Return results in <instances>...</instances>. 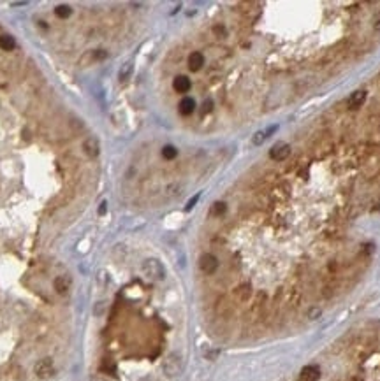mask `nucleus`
<instances>
[{
    "label": "nucleus",
    "mask_w": 380,
    "mask_h": 381,
    "mask_svg": "<svg viewBox=\"0 0 380 381\" xmlns=\"http://www.w3.org/2000/svg\"><path fill=\"white\" fill-rule=\"evenodd\" d=\"M141 271L152 281H162L166 277V269H164L162 262L157 260V258H146L141 265Z\"/></svg>",
    "instance_id": "f257e3e1"
},
{
    "label": "nucleus",
    "mask_w": 380,
    "mask_h": 381,
    "mask_svg": "<svg viewBox=\"0 0 380 381\" xmlns=\"http://www.w3.org/2000/svg\"><path fill=\"white\" fill-rule=\"evenodd\" d=\"M162 371L167 378H176L183 371V358L178 353H169L162 364Z\"/></svg>",
    "instance_id": "f03ea898"
},
{
    "label": "nucleus",
    "mask_w": 380,
    "mask_h": 381,
    "mask_svg": "<svg viewBox=\"0 0 380 381\" xmlns=\"http://www.w3.org/2000/svg\"><path fill=\"white\" fill-rule=\"evenodd\" d=\"M34 374L39 380H49L55 374V364L51 358H40L36 365H34Z\"/></svg>",
    "instance_id": "7ed1b4c3"
},
{
    "label": "nucleus",
    "mask_w": 380,
    "mask_h": 381,
    "mask_svg": "<svg viewBox=\"0 0 380 381\" xmlns=\"http://www.w3.org/2000/svg\"><path fill=\"white\" fill-rule=\"evenodd\" d=\"M199 269L204 274H213L215 271L219 269V258L211 255V253H204L201 258H199Z\"/></svg>",
    "instance_id": "20e7f679"
},
{
    "label": "nucleus",
    "mask_w": 380,
    "mask_h": 381,
    "mask_svg": "<svg viewBox=\"0 0 380 381\" xmlns=\"http://www.w3.org/2000/svg\"><path fill=\"white\" fill-rule=\"evenodd\" d=\"M108 58V51L106 49H93V51H88L83 55V58L79 60V64L83 65V67H86V65L93 64V62H102Z\"/></svg>",
    "instance_id": "39448f33"
},
{
    "label": "nucleus",
    "mask_w": 380,
    "mask_h": 381,
    "mask_svg": "<svg viewBox=\"0 0 380 381\" xmlns=\"http://www.w3.org/2000/svg\"><path fill=\"white\" fill-rule=\"evenodd\" d=\"M83 153H85L88 158H97L99 153H101V144L95 137H86L83 140Z\"/></svg>",
    "instance_id": "423d86ee"
},
{
    "label": "nucleus",
    "mask_w": 380,
    "mask_h": 381,
    "mask_svg": "<svg viewBox=\"0 0 380 381\" xmlns=\"http://www.w3.org/2000/svg\"><path fill=\"white\" fill-rule=\"evenodd\" d=\"M289 155H291V146L285 144V142H278V144L273 146L269 151V157L276 162H283Z\"/></svg>",
    "instance_id": "0eeeda50"
},
{
    "label": "nucleus",
    "mask_w": 380,
    "mask_h": 381,
    "mask_svg": "<svg viewBox=\"0 0 380 381\" xmlns=\"http://www.w3.org/2000/svg\"><path fill=\"white\" fill-rule=\"evenodd\" d=\"M71 285H73V281H71L69 276H57L55 281H53V288L58 295H67L71 290Z\"/></svg>",
    "instance_id": "6e6552de"
},
{
    "label": "nucleus",
    "mask_w": 380,
    "mask_h": 381,
    "mask_svg": "<svg viewBox=\"0 0 380 381\" xmlns=\"http://www.w3.org/2000/svg\"><path fill=\"white\" fill-rule=\"evenodd\" d=\"M320 378V369L317 365H306L301 369L300 380L301 381H317Z\"/></svg>",
    "instance_id": "1a4fd4ad"
},
{
    "label": "nucleus",
    "mask_w": 380,
    "mask_h": 381,
    "mask_svg": "<svg viewBox=\"0 0 380 381\" xmlns=\"http://www.w3.org/2000/svg\"><path fill=\"white\" fill-rule=\"evenodd\" d=\"M202 65H204V56H202V53L199 51H194V53H190L189 56V69L192 70V72H197V70H201Z\"/></svg>",
    "instance_id": "9d476101"
},
{
    "label": "nucleus",
    "mask_w": 380,
    "mask_h": 381,
    "mask_svg": "<svg viewBox=\"0 0 380 381\" xmlns=\"http://www.w3.org/2000/svg\"><path fill=\"white\" fill-rule=\"evenodd\" d=\"M190 86H192V83H190V79L187 76H176L173 79V88L174 92H178V93H187L190 90Z\"/></svg>",
    "instance_id": "9b49d317"
},
{
    "label": "nucleus",
    "mask_w": 380,
    "mask_h": 381,
    "mask_svg": "<svg viewBox=\"0 0 380 381\" xmlns=\"http://www.w3.org/2000/svg\"><path fill=\"white\" fill-rule=\"evenodd\" d=\"M178 109H180V114L190 116V114L195 111V101L192 97H185V99H182V102H180Z\"/></svg>",
    "instance_id": "f8f14e48"
},
{
    "label": "nucleus",
    "mask_w": 380,
    "mask_h": 381,
    "mask_svg": "<svg viewBox=\"0 0 380 381\" xmlns=\"http://www.w3.org/2000/svg\"><path fill=\"white\" fill-rule=\"evenodd\" d=\"M364 101H366V92H364V90H357V92L352 93L350 99H348V107L350 109L361 107V105L364 104Z\"/></svg>",
    "instance_id": "ddd939ff"
},
{
    "label": "nucleus",
    "mask_w": 380,
    "mask_h": 381,
    "mask_svg": "<svg viewBox=\"0 0 380 381\" xmlns=\"http://www.w3.org/2000/svg\"><path fill=\"white\" fill-rule=\"evenodd\" d=\"M14 48H16V40H14V37L9 35V34H2V35H0V49H2V51H12Z\"/></svg>",
    "instance_id": "4468645a"
},
{
    "label": "nucleus",
    "mask_w": 380,
    "mask_h": 381,
    "mask_svg": "<svg viewBox=\"0 0 380 381\" xmlns=\"http://www.w3.org/2000/svg\"><path fill=\"white\" fill-rule=\"evenodd\" d=\"M132 70H134L132 62H127V64H123V65H121V69H120V72H118V79H120L121 83L129 81V77L132 76Z\"/></svg>",
    "instance_id": "2eb2a0df"
},
{
    "label": "nucleus",
    "mask_w": 380,
    "mask_h": 381,
    "mask_svg": "<svg viewBox=\"0 0 380 381\" xmlns=\"http://www.w3.org/2000/svg\"><path fill=\"white\" fill-rule=\"evenodd\" d=\"M73 14V9H71V5L67 4H60L55 7V16L60 18V20H67V18Z\"/></svg>",
    "instance_id": "dca6fc26"
},
{
    "label": "nucleus",
    "mask_w": 380,
    "mask_h": 381,
    "mask_svg": "<svg viewBox=\"0 0 380 381\" xmlns=\"http://www.w3.org/2000/svg\"><path fill=\"white\" fill-rule=\"evenodd\" d=\"M234 293H236V297H238L239 301H247V299L250 297V293H252L250 285H241V286H238Z\"/></svg>",
    "instance_id": "f3484780"
},
{
    "label": "nucleus",
    "mask_w": 380,
    "mask_h": 381,
    "mask_svg": "<svg viewBox=\"0 0 380 381\" xmlns=\"http://www.w3.org/2000/svg\"><path fill=\"white\" fill-rule=\"evenodd\" d=\"M176 155H178V149L174 148V146L167 144L162 148V157L166 158V160H174L176 158Z\"/></svg>",
    "instance_id": "a211bd4d"
},
{
    "label": "nucleus",
    "mask_w": 380,
    "mask_h": 381,
    "mask_svg": "<svg viewBox=\"0 0 380 381\" xmlns=\"http://www.w3.org/2000/svg\"><path fill=\"white\" fill-rule=\"evenodd\" d=\"M227 211V206L226 202H215L213 206H211V216H222L224 213Z\"/></svg>",
    "instance_id": "6ab92c4d"
},
{
    "label": "nucleus",
    "mask_w": 380,
    "mask_h": 381,
    "mask_svg": "<svg viewBox=\"0 0 380 381\" xmlns=\"http://www.w3.org/2000/svg\"><path fill=\"white\" fill-rule=\"evenodd\" d=\"M266 139H267L266 132H264V130H261V132H257V134H255L254 137H252V142H254L255 146H261V144H263V142H264V140H266Z\"/></svg>",
    "instance_id": "aec40b11"
},
{
    "label": "nucleus",
    "mask_w": 380,
    "mask_h": 381,
    "mask_svg": "<svg viewBox=\"0 0 380 381\" xmlns=\"http://www.w3.org/2000/svg\"><path fill=\"white\" fill-rule=\"evenodd\" d=\"M199 197H201V193H197V195H194V197H192V199H190V201H189V204H187V208H185L187 211H190V209H192V208H194L195 204H197Z\"/></svg>",
    "instance_id": "412c9836"
},
{
    "label": "nucleus",
    "mask_w": 380,
    "mask_h": 381,
    "mask_svg": "<svg viewBox=\"0 0 380 381\" xmlns=\"http://www.w3.org/2000/svg\"><path fill=\"white\" fill-rule=\"evenodd\" d=\"M213 32L217 34L219 37H224V35H226V28H224L222 25H215V27H213Z\"/></svg>",
    "instance_id": "4be33fe9"
},
{
    "label": "nucleus",
    "mask_w": 380,
    "mask_h": 381,
    "mask_svg": "<svg viewBox=\"0 0 380 381\" xmlns=\"http://www.w3.org/2000/svg\"><path fill=\"white\" fill-rule=\"evenodd\" d=\"M211 109H213V102L211 101H206L204 104H202V114H206V112H210Z\"/></svg>",
    "instance_id": "5701e85b"
},
{
    "label": "nucleus",
    "mask_w": 380,
    "mask_h": 381,
    "mask_svg": "<svg viewBox=\"0 0 380 381\" xmlns=\"http://www.w3.org/2000/svg\"><path fill=\"white\" fill-rule=\"evenodd\" d=\"M90 381H110V378L102 376V374H95V376H92V380Z\"/></svg>",
    "instance_id": "b1692460"
},
{
    "label": "nucleus",
    "mask_w": 380,
    "mask_h": 381,
    "mask_svg": "<svg viewBox=\"0 0 380 381\" xmlns=\"http://www.w3.org/2000/svg\"><path fill=\"white\" fill-rule=\"evenodd\" d=\"M102 311H104V302H99V304H97V309H93V313H95V314L99 316V314H102Z\"/></svg>",
    "instance_id": "393cba45"
},
{
    "label": "nucleus",
    "mask_w": 380,
    "mask_h": 381,
    "mask_svg": "<svg viewBox=\"0 0 380 381\" xmlns=\"http://www.w3.org/2000/svg\"><path fill=\"white\" fill-rule=\"evenodd\" d=\"M106 209H108V204H106V202H102V204L99 206V214H101V216H102V214H106Z\"/></svg>",
    "instance_id": "a878e982"
},
{
    "label": "nucleus",
    "mask_w": 380,
    "mask_h": 381,
    "mask_svg": "<svg viewBox=\"0 0 380 381\" xmlns=\"http://www.w3.org/2000/svg\"><path fill=\"white\" fill-rule=\"evenodd\" d=\"M373 23H375V28H377V30H380V12L375 16V21H373Z\"/></svg>",
    "instance_id": "bb28decb"
},
{
    "label": "nucleus",
    "mask_w": 380,
    "mask_h": 381,
    "mask_svg": "<svg viewBox=\"0 0 380 381\" xmlns=\"http://www.w3.org/2000/svg\"><path fill=\"white\" fill-rule=\"evenodd\" d=\"M12 7H20V5H27V2H12Z\"/></svg>",
    "instance_id": "cd10ccee"
}]
</instances>
